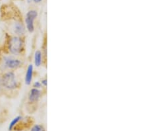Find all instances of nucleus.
Returning <instances> with one entry per match:
<instances>
[{"mask_svg":"<svg viewBox=\"0 0 148 131\" xmlns=\"http://www.w3.org/2000/svg\"><path fill=\"white\" fill-rule=\"evenodd\" d=\"M3 88V82H2V77L0 76V91H1Z\"/></svg>","mask_w":148,"mask_h":131,"instance_id":"f8f14e48","label":"nucleus"},{"mask_svg":"<svg viewBox=\"0 0 148 131\" xmlns=\"http://www.w3.org/2000/svg\"><path fill=\"white\" fill-rule=\"evenodd\" d=\"M40 95H41V91L39 89L36 88H32L30 91L29 95H28V100L30 103H36L39 100Z\"/></svg>","mask_w":148,"mask_h":131,"instance_id":"39448f33","label":"nucleus"},{"mask_svg":"<svg viewBox=\"0 0 148 131\" xmlns=\"http://www.w3.org/2000/svg\"><path fill=\"white\" fill-rule=\"evenodd\" d=\"M21 61L13 58H6L5 59V65L9 69H16L21 66Z\"/></svg>","mask_w":148,"mask_h":131,"instance_id":"20e7f679","label":"nucleus"},{"mask_svg":"<svg viewBox=\"0 0 148 131\" xmlns=\"http://www.w3.org/2000/svg\"><path fill=\"white\" fill-rule=\"evenodd\" d=\"M42 54L41 51H37L35 52L34 55V64L36 67H40L42 64Z\"/></svg>","mask_w":148,"mask_h":131,"instance_id":"6e6552de","label":"nucleus"},{"mask_svg":"<svg viewBox=\"0 0 148 131\" xmlns=\"http://www.w3.org/2000/svg\"><path fill=\"white\" fill-rule=\"evenodd\" d=\"M31 131H45V129L43 127V126L36 125L32 127V129H31Z\"/></svg>","mask_w":148,"mask_h":131,"instance_id":"9d476101","label":"nucleus"},{"mask_svg":"<svg viewBox=\"0 0 148 131\" xmlns=\"http://www.w3.org/2000/svg\"><path fill=\"white\" fill-rule=\"evenodd\" d=\"M23 41L19 37H13L9 40V52L14 55H18L23 50Z\"/></svg>","mask_w":148,"mask_h":131,"instance_id":"f03ea898","label":"nucleus"},{"mask_svg":"<svg viewBox=\"0 0 148 131\" xmlns=\"http://www.w3.org/2000/svg\"><path fill=\"white\" fill-rule=\"evenodd\" d=\"M47 79H44V80H42V85H44L45 87H46L47 86Z\"/></svg>","mask_w":148,"mask_h":131,"instance_id":"ddd939ff","label":"nucleus"},{"mask_svg":"<svg viewBox=\"0 0 148 131\" xmlns=\"http://www.w3.org/2000/svg\"><path fill=\"white\" fill-rule=\"evenodd\" d=\"M33 87H34V88L39 89V88L42 87V83H40V82H34V85H33Z\"/></svg>","mask_w":148,"mask_h":131,"instance_id":"9b49d317","label":"nucleus"},{"mask_svg":"<svg viewBox=\"0 0 148 131\" xmlns=\"http://www.w3.org/2000/svg\"><path fill=\"white\" fill-rule=\"evenodd\" d=\"M33 1H34L35 3H40V2H41L42 0H33Z\"/></svg>","mask_w":148,"mask_h":131,"instance_id":"4468645a","label":"nucleus"},{"mask_svg":"<svg viewBox=\"0 0 148 131\" xmlns=\"http://www.w3.org/2000/svg\"><path fill=\"white\" fill-rule=\"evenodd\" d=\"M38 13L35 10H30L26 15L25 23L27 25V30L29 33H33L34 30V20L37 17Z\"/></svg>","mask_w":148,"mask_h":131,"instance_id":"7ed1b4c3","label":"nucleus"},{"mask_svg":"<svg viewBox=\"0 0 148 131\" xmlns=\"http://www.w3.org/2000/svg\"><path fill=\"white\" fill-rule=\"evenodd\" d=\"M33 66L32 64L28 65L27 73L25 76V83L27 85H30L32 80V76H33Z\"/></svg>","mask_w":148,"mask_h":131,"instance_id":"423d86ee","label":"nucleus"},{"mask_svg":"<svg viewBox=\"0 0 148 131\" xmlns=\"http://www.w3.org/2000/svg\"><path fill=\"white\" fill-rule=\"evenodd\" d=\"M3 87L9 90L15 89L17 87V82L16 80V76L13 71H8L2 76Z\"/></svg>","mask_w":148,"mask_h":131,"instance_id":"f257e3e1","label":"nucleus"},{"mask_svg":"<svg viewBox=\"0 0 148 131\" xmlns=\"http://www.w3.org/2000/svg\"><path fill=\"white\" fill-rule=\"evenodd\" d=\"M21 118H22V117H21V116H16V117L13 120L11 121V123H10V125H9V130H11L12 129H13V128L15 127L16 124H17V123L21 120Z\"/></svg>","mask_w":148,"mask_h":131,"instance_id":"1a4fd4ad","label":"nucleus"},{"mask_svg":"<svg viewBox=\"0 0 148 131\" xmlns=\"http://www.w3.org/2000/svg\"><path fill=\"white\" fill-rule=\"evenodd\" d=\"M14 32L17 35H23L25 33V27H24L22 23L16 22L14 24Z\"/></svg>","mask_w":148,"mask_h":131,"instance_id":"0eeeda50","label":"nucleus"}]
</instances>
